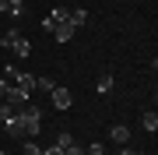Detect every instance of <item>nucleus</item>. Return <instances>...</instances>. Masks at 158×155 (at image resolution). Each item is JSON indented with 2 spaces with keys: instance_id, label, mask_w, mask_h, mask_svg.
<instances>
[{
  "instance_id": "1",
  "label": "nucleus",
  "mask_w": 158,
  "mask_h": 155,
  "mask_svg": "<svg viewBox=\"0 0 158 155\" xmlns=\"http://www.w3.org/2000/svg\"><path fill=\"white\" fill-rule=\"evenodd\" d=\"M18 123H21L25 141H28L32 134H39V127H42V113H39V106H25L21 113H18Z\"/></svg>"
},
{
  "instance_id": "2",
  "label": "nucleus",
  "mask_w": 158,
  "mask_h": 155,
  "mask_svg": "<svg viewBox=\"0 0 158 155\" xmlns=\"http://www.w3.org/2000/svg\"><path fill=\"white\" fill-rule=\"evenodd\" d=\"M49 99H53V106H56L60 113H67V109L74 106V95H70L63 85H56V88H53V92H49Z\"/></svg>"
},
{
  "instance_id": "3",
  "label": "nucleus",
  "mask_w": 158,
  "mask_h": 155,
  "mask_svg": "<svg viewBox=\"0 0 158 155\" xmlns=\"http://www.w3.org/2000/svg\"><path fill=\"white\" fill-rule=\"evenodd\" d=\"M74 32H77V28H74L70 21H56V25H53V39H56V42H70Z\"/></svg>"
},
{
  "instance_id": "4",
  "label": "nucleus",
  "mask_w": 158,
  "mask_h": 155,
  "mask_svg": "<svg viewBox=\"0 0 158 155\" xmlns=\"http://www.w3.org/2000/svg\"><path fill=\"white\" fill-rule=\"evenodd\" d=\"M4 102H7V106H14V109H21V106H28V95H25V92H21V88H18V85H14V88H11V92H7V95H4Z\"/></svg>"
},
{
  "instance_id": "5",
  "label": "nucleus",
  "mask_w": 158,
  "mask_h": 155,
  "mask_svg": "<svg viewBox=\"0 0 158 155\" xmlns=\"http://www.w3.org/2000/svg\"><path fill=\"white\" fill-rule=\"evenodd\" d=\"M109 138H113L116 144H127L130 141V127L127 123H113V127H109Z\"/></svg>"
},
{
  "instance_id": "6",
  "label": "nucleus",
  "mask_w": 158,
  "mask_h": 155,
  "mask_svg": "<svg viewBox=\"0 0 158 155\" xmlns=\"http://www.w3.org/2000/svg\"><path fill=\"white\" fill-rule=\"evenodd\" d=\"M67 21L74 25V28H85V25H88V11H85V7H74V11L67 14Z\"/></svg>"
},
{
  "instance_id": "7",
  "label": "nucleus",
  "mask_w": 158,
  "mask_h": 155,
  "mask_svg": "<svg viewBox=\"0 0 158 155\" xmlns=\"http://www.w3.org/2000/svg\"><path fill=\"white\" fill-rule=\"evenodd\" d=\"M11 50H14V57H18V60H25V57H32V42L25 39V35H21V39H18V42H14Z\"/></svg>"
},
{
  "instance_id": "8",
  "label": "nucleus",
  "mask_w": 158,
  "mask_h": 155,
  "mask_svg": "<svg viewBox=\"0 0 158 155\" xmlns=\"http://www.w3.org/2000/svg\"><path fill=\"white\" fill-rule=\"evenodd\" d=\"M141 127H144L148 134H155V131H158V113H155V109H148V113L141 116Z\"/></svg>"
},
{
  "instance_id": "9",
  "label": "nucleus",
  "mask_w": 158,
  "mask_h": 155,
  "mask_svg": "<svg viewBox=\"0 0 158 155\" xmlns=\"http://www.w3.org/2000/svg\"><path fill=\"white\" fill-rule=\"evenodd\" d=\"M95 92H98V95H109V92H113V74H98Z\"/></svg>"
},
{
  "instance_id": "10",
  "label": "nucleus",
  "mask_w": 158,
  "mask_h": 155,
  "mask_svg": "<svg viewBox=\"0 0 158 155\" xmlns=\"http://www.w3.org/2000/svg\"><path fill=\"white\" fill-rule=\"evenodd\" d=\"M18 88H21L25 95H32V92H35V74H25V71H21V78H18Z\"/></svg>"
},
{
  "instance_id": "11",
  "label": "nucleus",
  "mask_w": 158,
  "mask_h": 155,
  "mask_svg": "<svg viewBox=\"0 0 158 155\" xmlns=\"http://www.w3.org/2000/svg\"><path fill=\"white\" fill-rule=\"evenodd\" d=\"M18 39H21V32H18V28H11V32H4V39H0V42H4L7 50H11V46H14Z\"/></svg>"
},
{
  "instance_id": "12",
  "label": "nucleus",
  "mask_w": 158,
  "mask_h": 155,
  "mask_svg": "<svg viewBox=\"0 0 158 155\" xmlns=\"http://www.w3.org/2000/svg\"><path fill=\"white\" fill-rule=\"evenodd\" d=\"M4 78L11 81V85H18V78H21V71H18L14 63H7V67H4Z\"/></svg>"
},
{
  "instance_id": "13",
  "label": "nucleus",
  "mask_w": 158,
  "mask_h": 155,
  "mask_svg": "<svg viewBox=\"0 0 158 155\" xmlns=\"http://www.w3.org/2000/svg\"><path fill=\"white\" fill-rule=\"evenodd\" d=\"M56 144H60V148H70V144H74V134H67V131H56Z\"/></svg>"
},
{
  "instance_id": "14",
  "label": "nucleus",
  "mask_w": 158,
  "mask_h": 155,
  "mask_svg": "<svg viewBox=\"0 0 158 155\" xmlns=\"http://www.w3.org/2000/svg\"><path fill=\"white\" fill-rule=\"evenodd\" d=\"M21 155H42V148H39V141H25V148H21Z\"/></svg>"
},
{
  "instance_id": "15",
  "label": "nucleus",
  "mask_w": 158,
  "mask_h": 155,
  "mask_svg": "<svg viewBox=\"0 0 158 155\" xmlns=\"http://www.w3.org/2000/svg\"><path fill=\"white\" fill-rule=\"evenodd\" d=\"M35 88H42V92H53V88H56V81H53V78H35Z\"/></svg>"
},
{
  "instance_id": "16",
  "label": "nucleus",
  "mask_w": 158,
  "mask_h": 155,
  "mask_svg": "<svg viewBox=\"0 0 158 155\" xmlns=\"http://www.w3.org/2000/svg\"><path fill=\"white\" fill-rule=\"evenodd\" d=\"M49 18H53V25H56V21H67V7H53Z\"/></svg>"
},
{
  "instance_id": "17",
  "label": "nucleus",
  "mask_w": 158,
  "mask_h": 155,
  "mask_svg": "<svg viewBox=\"0 0 158 155\" xmlns=\"http://www.w3.org/2000/svg\"><path fill=\"white\" fill-rule=\"evenodd\" d=\"M7 11H11L14 18H21V14H25V0H11V7H7Z\"/></svg>"
},
{
  "instance_id": "18",
  "label": "nucleus",
  "mask_w": 158,
  "mask_h": 155,
  "mask_svg": "<svg viewBox=\"0 0 158 155\" xmlns=\"http://www.w3.org/2000/svg\"><path fill=\"white\" fill-rule=\"evenodd\" d=\"M85 155H106V148L95 141V144H88V148H85Z\"/></svg>"
},
{
  "instance_id": "19",
  "label": "nucleus",
  "mask_w": 158,
  "mask_h": 155,
  "mask_svg": "<svg viewBox=\"0 0 158 155\" xmlns=\"http://www.w3.org/2000/svg\"><path fill=\"white\" fill-rule=\"evenodd\" d=\"M11 88H14V85H11V81H7V78H0V99H4L7 92H11Z\"/></svg>"
},
{
  "instance_id": "20",
  "label": "nucleus",
  "mask_w": 158,
  "mask_h": 155,
  "mask_svg": "<svg viewBox=\"0 0 158 155\" xmlns=\"http://www.w3.org/2000/svg\"><path fill=\"white\" fill-rule=\"evenodd\" d=\"M63 155H85V148L81 144H70V148H63Z\"/></svg>"
},
{
  "instance_id": "21",
  "label": "nucleus",
  "mask_w": 158,
  "mask_h": 155,
  "mask_svg": "<svg viewBox=\"0 0 158 155\" xmlns=\"http://www.w3.org/2000/svg\"><path fill=\"white\" fill-rule=\"evenodd\" d=\"M42 155H63V148L60 144H49V148H42Z\"/></svg>"
},
{
  "instance_id": "22",
  "label": "nucleus",
  "mask_w": 158,
  "mask_h": 155,
  "mask_svg": "<svg viewBox=\"0 0 158 155\" xmlns=\"http://www.w3.org/2000/svg\"><path fill=\"white\" fill-rule=\"evenodd\" d=\"M7 7H11V0H0V14H4V11H7Z\"/></svg>"
},
{
  "instance_id": "23",
  "label": "nucleus",
  "mask_w": 158,
  "mask_h": 155,
  "mask_svg": "<svg viewBox=\"0 0 158 155\" xmlns=\"http://www.w3.org/2000/svg\"><path fill=\"white\" fill-rule=\"evenodd\" d=\"M119 155H137V152H130V148H127V144H123V148H119Z\"/></svg>"
},
{
  "instance_id": "24",
  "label": "nucleus",
  "mask_w": 158,
  "mask_h": 155,
  "mask_svg": "<svg viewBox=\"0 0 158 155\" xmlns=\"http://www.w3.org/2000/svg\"><path fill=\"white\" fill-rule=\"evenodd\" d=\"M0 155H7V152H4V148H0Z\"/></svg>"
},
{
  "instance_id": "25",
  "label": "nucleus",
  "mask_w": 158,
  "mask_h": 155,
  "mask_svg": "<svg viewBox=\"0 0 158 155\" xmlns=\"http://www.w3.org/2000/svg\"><path fill=\"white\" fill-rule=\"evenodd\" d=\"M0 102H4V99H0Z\"/></svg>"
}]
</instances>
